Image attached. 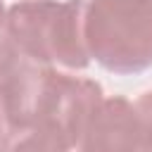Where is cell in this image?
<instances>
[{
	"label": "cell",
	"instance_id": "277c9868",
	"mask_svg": "<svg viewBox=\"0 0 152 152\" xmlns=\"http://www.w3.org/2000/svg\"><path fill=\"white\" fill-rule=\"evenodd\" d=\"M76 152H152V138L135 102L124 95L104 97L93 112Z\"/></svg>",
	"mask_w": 152,
	"mask_h": 152
},
{
	"label": "cell",
	"instance_id": "6da1fadb",
	"mask_svg": "<svg viewBox=\"0 0 152 152\" xmlns=\"http://www.w3.org/2000/svg\"><path fill=\"white\" fill-rule=\"evenodd\" d=\"M0 95L12 135L36 131L71 150H76L93 112L104 100L97 81L40 64L26 55L0 78Z\"/></svg>",
	"mask_w": 152,
	"mask_h": 152
},
{
	"label": "cell",
	"instance_id": "8992f818",
	"mask_svg": "<svg viewBox=\"0 0 152 152\" xmlns=\"http://www.w3.org/2000/svg\"><path fill=\"white\" fill-rule=\"evenodd\" d=\"M24 52L17 48L12 33H10V21H7V7L0 0V78L17 64V59Z\"/></svg>",
	"mask_w": 152,
	"mask_h": 152
},
{
	"label": "cell",
	"instance_id": "3957f363",
	"mask_svg": "<svg viewBox=\"0 0 152 152\" xmlns=\"http://www.w3.org/2000/svg\"><path fill=\"white\" fill-rule=\"evenodd\" d=\"M86 45L116 76L152 69V0H88Z\"/></svg>",
	"mask_w": 152,
	"mask_h": 152
},
{
	"label": "cell",
	"instance_id": "52a82bcc",
	"mask_svg": "<svg viewBox=\"0 0 152 152\" xmlns=\"http://www.w3.org/2000/svg\"><path fill=\"white\" fill-rule=\"evenodd\" d=\"M135 107H138L140 119H142V124H145V128H147V133H150V138H152V88L138 95Z\"/></svg>",
	"mask_w": 152,
	"mask_h": 152
},
{
	"label": "cell",
	"instance_id": "ba28073f",
	"mask_svg": "<svg viewBox=\"0 0 152 152\" xmlns=\"http://www.w3.org/2000/svg\"><path fill=\"white\" fill-rule=\"evenodd\" d=\"M10 138H12V126H10V119H7V112H5V102H2V95H0V152L5 150Z\"/></svg>",
	"mask_w": 152,
	"mask_h": 152
},
{
	"label": "cell",
	"instance_id": "5b68a950",
	"mask_svg": "<svg viewBox=\"0 0 152 152\" xmlns=\"http://www.w3.org/2000/svg\"><path fill=\"white\" fill-rule=\"evenodd\" d=\"M2 152H76V150L64 147V145L55 142L52 138L40 135L36 131H21L10 138V142L5 145Z\"/></svg>",
	"mask_w": 152,
	"mask_h": 152
},
{
	"label": "cell",
	"instance_id": "7a4b0ae2",
	"mask_svg": "<svg viewBox=\"0 0 152 152\" xmlns=\"http://www.w3.org/2000/svg\"><path fill=\"white\" fill-rule=\"evenodd\" d=\"M86 7L88 0H19L7 7L10 33L26 57L57 69L81 71L90 64Z\"/></svg>",
	"mask_w": 152,
	"mask_h": 152
}]
</instances>
